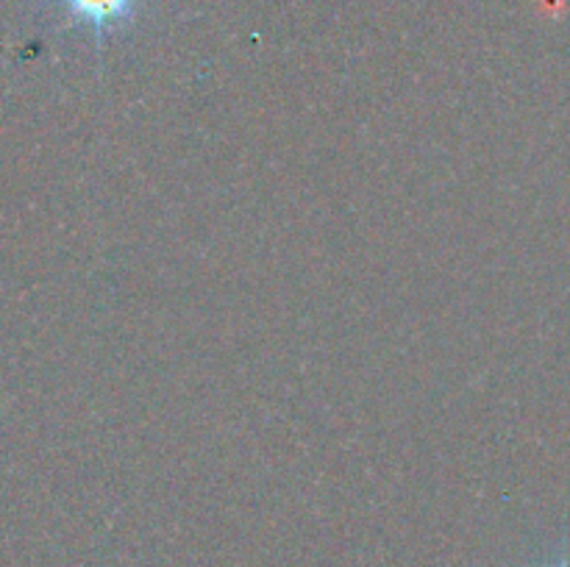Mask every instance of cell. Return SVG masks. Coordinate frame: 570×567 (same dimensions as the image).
<instances>
[{
	"label": "cell",
	"mask_w": 570,
	"mask_h": 567,
	"mask_svg": "<svg viewBox=\"0 0 570 567\" xmlns=\"http://www.w3.org/2000/svg\"><path fill=\"white\" fill-rule=\"evenodd\" d=\"M72 26H87L98 44L115 31L131 26L145 0H56Z\"/></svg>",
	"instance_id": "1"
},
{
	"label": "cell",
	"mask_w": 570,
	"mask_h": 567,
	"mask_svg": "<svg viewBox=\"0 0 570 567\" xmlns=\"http://www.w3.org/2000/svg\"><path fill=\"white\" fill-rule=\"evenodd\" d=\"M551 567H570V561L568 559H560V561H557V565H551Z\"/></svg>",
	"instance_id": "2"
}]
</instances>
